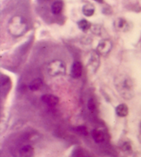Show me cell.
I'll list each match as a JSON object with an SVG mask.
<instances>
[{"mask_svg":"<svg viewBox=\"0 0 141 157\" xmlns=\"http://www.w3.org/2000/svg\"><path fill=\"white\" fill-rule=\"evenodd\" d=\"M114 84L117 91L123 98L130 100L133 98L134 83L130 76L125 74H120L116 77Z\"/></svg>","mask_w":141,"mask_h":157,"instance_id":"obj_1","label":"cell"},{"mask_svg":"<svg viewBox=\"0 0 141 157\" xmlns=\"http://www.w3.org/2000/svg\"><path fill=\"white\" fill-rule=\"evenodd\" d=\"M7 28L8 33L12 36L19 37L27 32L28 25L23 17L20 15H15L9 20Z\"/></svg>","mask_w":141,"mask_h":157,"instance_id":"obj_2","label":"cell"},{"mask_svg":"<svg viewBox=\"0 0 141 157\" xmlns=\"http://www.w3.org/2000/svg\"><path fill=\"white\" fill-rule=\"evenodd\" d=\"M47 71L49 75L52 77L61 76L65 75L66 67L64 63L61 60H53L50 63L47 67Z\"/></svg>","mask_w":141,"mask_h":157,"instance_id":"obj_3","label":"cell"},{"mask_svg":"<svg viewBox=\"0 0 141 157\" xmlns=\"http://www.w3.org/2000/svg\"><path fill=\"white\" fill-rule=\"evenodd\" d=\"M112 48V43L110 39H103L101 40L96 47L98 54L101 55H107Z\"/></svg>","mask_w":141,"mask_h":157,"instance_id":"obj_4","label":"cell"},{"mask_svg":"<svg viewBox=\"0 0 141 157\" xmlns=\"http://www.w3.org/2000/svg\"><path fill=\"white\" fill-rule=\"evenodd\" d=\"M41 100L49 107H54L59 102V99L57 95L49 94L43 95L41 98Z\"/></svg>","mask_w":141,"mask_h":157,"instance_id":"obj_5","label":"cell"},{"mask_svg":"<svg viewBox=\"0 0 141 157\" xmlns=\"http://www.w3.org/2000/svg\"><path fill=\"white\" fill-rule=\"evenodd\" d=\"M34 148L30 144L23 145L17 151L18 157H33L34 155Z\"/></svg>","mask_w":141,"mask_h":157,"instance_id":"obj_6","label":"cell"},{"mask_svg":"<svg viewBox=\"0 0 141 157\" xmlns=\"http://www.w3.org/2000/svg\"><path fill=\"white\" fill-rule=\"evenodd\" d=\"M82 74H83V65L81 63L76 61L72 66L70 75L75 79H78L81 76Z\"/></svg>","mask_w":141,"mask_h":157,"instance_id":"obj_7","label":"cell"},{"mask_svg":"<svg viewBox=\"0 0 141 157\" xmlns=\"http://www.w3.org/2000/svg\"><path fill=\"white\" fill-rule=\"evenodd\" d=\"M116 114L120 117H127L129 114V108L127 104H120L116 107Z\"/></svg>","mask_w":141,"mask_h":157,"instance_id":"obj_8","label":"cell"},{"mask_svg":"<svg viewBox=\"0 0 141 157\" xmlns=\"http://www.w3.org/2000/svg\"><path fill=\"white\" fill-rule=\"evenodd\" d=\"M92 137L96 144H101L105 140V134L101 130L95 129L92 132Z\"/></svg>","mask_w":141,"mask_h":157,"instance_id":"obj_9","label":"cell"},{"mask_svg":"<svg viewBox=\"0 0 141 157\" xmlns=\"http://www.w3.org/2000/svg\"><path fill=\"white\" fill-rule=\"evenodd\" d=\"M63 9V3L62 1L58 0V1H55L53 2V4L51 6V10L52 13L55 15L59 14Z\"/></svg>","mask_w":141,"mask_h":157,"instance_id":"obj_10","label":"cell"},{"mask_svg":"<svg viewBox=\"0 0 141 157\" xmlns=\"http://www.w3.org/2000/svg\"><path fill=\"white\" fill-rule=\"evenodd\" d=\"M43 85V81L41 78H35L29 84V89L33 91H36L41 89Z\"/></svg>","mask_w":141,"mask_h":157,"instance_id":"obj_11","label":"cell"},{"mask_svg":"<svg viewBox=\"0 0 141 157\" xmlns=\"http://www.w3.org/2000/svg\"><path fill=\"white\" fill-rule=\"evenodd\" d=\"M82 12L86 17H92L95 13V8L92 4H86L82 8Z\"/></svg>","mask_w":141,"mask_h":157,"instance_id":"obj_12","label":"cell"},{"mask_svg":"<svg viewBox=\"0 0 141 157\" xmlns=\"http://www.w3.org/2000/svg\"><path fill=\"white\" fill-rule=\"evenodd\" d=\"M115 27L116 28V29H118L119 30L124 31L127 29V23L125 19H123L122 18H119L117 19V20L115 21Z\"/></svg>","mask_w":141,"mask_h":157,"instance_id":"obj_13","label":"cell"},{"mask_svg":"<svg viewBox=\"0 0 141 157\" xmlns=\"http://www.w3.org/2000/svg\"><path fill=\"white\" fill-rule=\"evenodd\" d=\"M77 25L79 26V29L81 30L82 31H84V32L89 30V29L91 28V25H91L90 23L88 21H87L86 19L80 20V21L78 22Z\"/></svg>","mask_w":141,"mask_h":157,"instance_id":"obj_14","label":"cell"},{"mask_svg":"<svg viewBox=\"0 0 141 157\" xmlns=\"http://www.w3.org/2000/svg\"><path fill=\"white\" fill-rule=\"evenodd\" d=\"M90 65H91L93 70H96L99 67V58L97 54H94V56L91 58V60L90 61Z\"/></svg>","mask_w":141,"mask_h":157,"instance_id":"obj_15","label":"cell"},{"mask_svg":"<svg viewBox=\"0 0 141 157\" xmlns=\"http://www.w3.org/2000/svg\"><path fill=\"white\" fill-rule=\"evenodd\" d=\"M75 131L78 134H79V135L83 136H86L88 134L87 128L85 126H79L78 127H76L75 128Z\"/></svg>","mask_w":141,"mask_h":157,"instance_id":"obj_16","label":"cell"},{"mask_svg":"<svg viewBox=\"0 0 141 157\" xmlns=\"http://www.w3.org/2000/svg\"><path fill=\"white\" fill-rule=\"evenodd\" d=\"M87 109L90 112H95L96 109V104L95 103V100L92 98H90L89 100L87 101Z\"/></svg>","mask_w":141,"mask_h":157,"instance_id":"obj_17","label":"cell"},{"mask_svg":"<svg viewBox=\"0 0 141 157\" xmlns=\"http://www.w3.org/2000/svg\"><path fill=\"white\" fill-rule=\"evenodd\" d=\"M73 157H88V156H87L86 155H84L82 152H77Z\"/></svg>","mask_w":141,"mask_h":157,"instance_id":"obj_18","label":"cell"},{"mask_svg":"<svg viewBox=\"0 0 141 157\" xmlns=\"http://www.w3.org/2000/svg\"><path fill=\"white\" fill-rule=\"evenodd\" d=\"M95 1L99 2V3H103V2L104 0H95Z\"/></svg>","mask_w":141,"mask_h":157,"instance_id":"obj_19","label":"cell"},{"mask_svg":"<svg viewBox=\"0 0 141 157\" xmlns=\"http://www.w3.org/2000/svg\"><path fill=\"white\" fill-rule=\"evenodd\" d=\"M140 128H141V123H140Z\"/></svg>","mask_w":141,"mask_h":157,"instance_id":"obj_20","label":"cell"}]
</instances>
